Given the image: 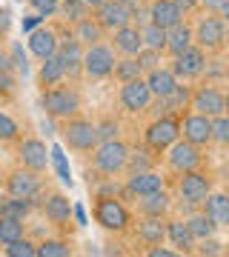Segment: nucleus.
<instances>
[{"label": "nucleus", "instance_id": "0eeeda50", "mask_svg": "<svg viewBox=\"0 0 229 257\" xmlns=\"http://www.w3.org/2000/svg\"><path fill=\"white\" fill-rule=\"evenodd\" d=\"M198 20L192 23L195 32V46H201L206 55H220L223 43H226V20L218 12H203L198 9Z\"/></svg>", "mask_w": 229, "mask_h": 257}, {"label": "nucleus", "instance_id": "a878e982", "mask_svg": "<svg viewBox=\"0 0 229 257\" xmlns=\"http://www.w3.org/2000/svg\"><path fill=\"white\" fill-rule=\"evenodd\" d=\"M161 163V155L152 152L146 143H140V146H129V160H126V175H135V172H149V169H155Z\"/></svg>", "mask_w": 229, "mask_h": 257}, {"label": "nucleus", "instance_id": "423d86ee", "mask_svg": "<svg viewBox=\"0 0 229 257\" xmlns=\"http://www.w3.org/2000/svg\"><path fill=\"white\" fill-rule=\"evenodd\" d=\"M129 160V143L123 138L101 140L92 152V169L106 177H123Z\"/></svg>", "mask_w": 229, "mask_h": 257}, {"label": "nucleus", "instance_id": "bb28decb", "mask_svg": "<svg viewBox=\"0 0 229 257\" xmlns=\"http://www.w3.org/2000/svg\"><path fill=\"white\" fill-rule=\"evenodd\" d=\"M195 43V32H192V23L189 20H181L178 26L166 29V55L175 57L181 55L183 49H189Z\"/></svg>", "mask_w": 229, "mask_h": 257}, {"label": "nucleus", "instance_id": "5701e85b", "mask_svg": "<svg viewBox=\"0 0 229 257\" xmlns=\"http://www.w3.org/2000/svg\"><path fill=\"white\" fill-rule=\"evenodd\" d=\"M166 243H172L181 254H195L198 240H195L186 217H166Z\"/></svg>", "mask_w": 229, "mask_h": 257}, {"label": "nucleus", "instance_id": "c756f323", "mask_svg": "<svg viewBox=\"0 0 229 257\" xmlns=\"http://www.w3.org/2000/svg\"><path fill=\"white\" fill-rule=\"evenodd\" d=\"M72 32H74V37L81 40L83 46H92V43H101V40H109V32L98 23V20L92 18H83L81 23H74L72 26Z\"/></svg>", "mask_w": 229, "mask_h": 257}, {"label": "nucleus", "instance_id": "cd10ccee", "mask_svg": "<svg viewBox=\"0 0 229 257\" xmlns=\"http://www.w3.org/2000/svg\"><path fill=\"white\" fill-rule=\"evenodd\" d=\"M201 209L209 214L218 229H229V194L226 192H209V197L203 200Z\"/></svg>", "mask_w": 229, "mask_h": 257}, {"label": "nucleus", "instance_id": "bf43d9fd", "mask_svg": "<svg viewBox=\"0 0 229 257\" xmlns=\"http://www.w3.org/2000/svg\"><path fill=\"white\" fill-rule=\"evenodd\" d=\"M226 175H229V169H226Z\"/></svg>", "mask_w": 229, "mask_h": 257}, {"label": "nucleus", "instance_id": "79ce46f5", "mask_svg": "<svg viewBox=\"0 0 229 257\" xmlns=\"http://www.w3.org/2000/svg\"><path fill=\"white\" fill-rule=\"evenodd\" d=\"M26 3L37 18H55L57 6H60V0H26Z\"/></svg>", "mask_w": 229, "mask_h": 257}, {"label": "nucleus", "instance_id": "2f4dec72", "mask_svg": "<svg viewBox=\"0 0 229 257\" xmlns=\"http://www.w3.org/2000/svg\"><path fill=\"white\" fill-rule=\"evenodd\" d=\"M74 246L69 237H43L37 243V257H72Z\"/></svg>", "mask_w": 229, "mask_h": 257}, {"label": "nucleus", "instance_id": "7ed1b4c3", "mask_svg": "<svg viewBox=\"0 0 229 257\" xmlns=\"http://www.w3.org/2000/svg\"><path fill=\"white\" fill-rule=\"evenodd\" d=\"M3 192L6 194H15V197H23V200H32L35 209H40V203L46 200V194L52 192L46 186V177L26 169V166H15L6 172V180H3Z\"/></svg>", "mask_w": 229, "mask_h": 257}, {"label": "nucleus", "instance_id": "f704fd0d", "mask_svg": "<svg viewBox=\"0 0 229 257\" xmlns=\"http://www.w3.org/2000/svg\"><path fill=\"white\" fill-rule=\"evenodd\" d=\"M140 37H143V46L149 49H158V52H164L166 55V29L146 20V23H140Z\"/></svg>", "mask_w": 229, "mask_h": 257}, {"label": "nucleus", "instance_id": "7c9ffc66", "mask_svg": "<svg viewBox=\"0 0 229 257\" xmlns=\"http://www.w3.org/2000/svg\"><path fill=\"white\" fill-rule=\"evenodd\" d=\"M32 200H23V197H15V194H0V217H18V220H29L32 214Z\"/></svg>", "mask_w": 229, "mask_h": 257}, {"label": "nucleus", "instance_id": "b1692460", "mask_svg": "<svg viewBox=\"0 0 229 257\" xmlns=\"http://www.w3.org/2000/svg\"><path fill=\"white\" fill-rule=\"evenodd\" d=\"M132 203H135L137 214H146V217H169V211H172V197H169L166 189L143 194V197H135Z\"/></svg>", "mask_w": 229, "mask_h": 257}, {"label": "nucleus", "instance_id": "2eb2a0df", "mask_svg": "<svg viewBox=\"0 0 229 257\" xmlns=\"http://www.w3.org/2000/svg\"><path fill=\"white\" fill-rule=\"evenodd\" d=\"M92 18L112 35L115 29H123L132 23V9H129L123 0H98L92 6Z\"/></svg>", "mask_w": 229, "mask_h": 257}, {"label": "nucleus", "instance_id": "72a5a7b5", "mask_svg": "<svg viewBox=\"0 0 229 257\" xmlns=\"http://www.w3.org/2000/svg\"><path fill=\"white\" fill-rule=\"evenodd\" d=\"M186 223H189V229H192L195 240H203V237H212L215 231H218V226L212 223V217L206 214L203 209H195L186 214Z\"/></svg>", "mask_w": 229, "mask_h": 257}, {"label": "nucleus", "instance_id": "f3484780", "mask_svg": "<svg viewBox=\"0 0 229 257\" xmlns=\"http://www.w3.org/2000/svg\"><path fill=\"white\" fill-rule=\"evenodd\" d=\"M40 211H43V217L55 229H69L72 231V200H69V194L57 192V189H52V192L46 194V200L40 203Z\"/></svg>", "mask_w": 229, "mask_h": 257}, {"label": "nucleus", "instance_id": "ddd939ff", "mask_svg": "<svg viewBox=\"0 0 229 257\" xmlns=\"http://www.w3.org/2000/svg\"><path fill=\"white\" fill-rule=\"evenodd\" d=\"M15 157H18L20 166H26V169H32L37 175H46L52 155H49V149H46V143L40 138H20L15 143Z\"/></svg>", "mask_w": 229, "mask_h": 257}, {"label": "nucleus", "instance_id": "412c9836", "mask_svg": "<svg viewBox=\"0 0 229 257\" xmlns=\"http://www.w3.org/2000/svg\"><path fill=\"white\" fill-rule=\"evenodd\" d=\"M109 43L115 49V55L118 57H135L140 49H143V37H140V26L135 23H129L123 29H115L109 35Z\"/></svg>", "mask_w": 229, "mask_h": 257}, {"label": "nucleus", "instance_id": "13d9d810", "mask_svg": "<svg viewBox=\"0 0 229 257\" xmlns=\"http://www.w3.org/2000/svg\"><path fill=\"white\" fill-rule=\"evenodd\" d=\"M226 180H229V177H226ZM226 194H229V183H226Z\"/></svg>", "mask_w": 229, "mask_h": 257}, {"label": "nucleus", "instance_id": "49530a36", "mask_svg": "<svg viewBox=\"0 0 229 257\" xmlns=\"http://www.w3.org/2000/svg\"><path fill=\"white\" fill-rule=\"evenodd\" d=\"M12 60H15V69H18V72H23L26 74L29 72V63H26V55H23V49L18 46V43H15V46H12Z\"/></svg>", "mask_w": 229, "mask_h": 257}, {"label": "nucleus", "instance_id": "4468645a", "mask_svg": "<svg viewBox=\"0 0 229 257\" xmlns=\"http://www.w3.org/2000/svg\"><path fill=\"white\" fill-rule=\"evenodd\" d=\"M192 111H201L206 117H218L226 111V94L215 83H198L192 86Z\"/></svg>", "mask_w": 229, "mask_h": 257}, {"label": "nucleus", "instance_id": "dca6fc26", "mask_svg": "<svg viewBox=\"0 0 229 257\" xmlns=\"http://www.w3.org/2000/svg\"><path fill=\"white\" fill-rule=\"evenodd\" d=\"M169 180H166L158 169H149V172H135V175L123 177V200H135V197H143V194L161 192L166 189Z\"/></svg>", "mask_w": 229, "mask_h": 257}, {"label": "nucleus", "instance_id": "3c124183", "mask_svg": "<svg viewBox=\"0 0 229 257\" xmlns=\"http://www.w3.org/2000/svg\"><path fill=\"white\" fill-rule=\"evenodd\" d=\"M218 15H220V18H223V20L229 23V0H223V6L218 9Z\"/></svg>", "mask_w": 229, "mask_h": 257}, {"label": "nucleus", "instance_id": "a18cd8bd", "mask_svg": "<svg viewBox=\"0 0 229 257\" xmlns=\"http://www.w3.org/2000/svg\"><path fill=\"white\" fill-rule=\"evenodd\" d=\"M143 254H146V257H178L181 251H178V248H164V243H161V246L143 248Z\"/></svg>", "mask_w": 229, "mask_h": 257}, {"label": "nucleus", "instance_id": "8fccbe9b", "mask_svg": "<svg viewBox=\"0 0 229 257\" xmlns=\"http://www.w3.org/2000/svg\"><path fill=\"white\" fill-rule=\"evenodd\" d=\"M223 6V0H201V9L203 12H218Z\"/></svg>", "mask_w": 229, "mask_h": 257}, {"label": "nucleus", "instance_id": "473e14b6", "mask_svg": "<svg viewBox=\"0 0 229 257\" xmlns=\"http://www.w3.org/2000/svg\"><path fill=\"white\" fill-rule=\"evenodd\" d=\"M57 15L63 23L74 26V23H81L83 18H89L92 15V6L86 0H60V6H57Z\"/></svg>", "mask_w": 229, "mask_h": 257}, {"label": "nucleus", "instance_id": "09e8293b", "mask_svg": "<svg viewBox=\"0 0 229 257\" xmlns=\"http://www.w3.org/2000/svg\"><path fill=\"white\" fill-rule=\"evenodd\" d=\"M175 3H178L186 15H195V12L201 9V0H175Z\"/></svg>", "mask_w": 229, "mask_h": 257}, {"label": "nucleus", "instance_id": "a19ab883", "mask_svg": "<svg viewBox=\"0 0 229 257\" xmlns=\"http://www.w3.org/2000/svg\"><path fill=\"white\" fill-rule=\"evenodd\" d=\"M135 57H137V63H140V69H143V74L152 72V69H158V66H164V52H158V49L143 46Z\"/></svg>", "mask_w": 229, "mask_h": 257}, {"label": "nucleus", "instance_id": "ea45409f", "mask_svg": "<svg viewBox=\"0 0 229 257\" xmlns=\"http://www.w3.org/2000/svg\"><path fill=\"white\" fill-rule=\"evenodd\" d=\"M212 143L229 149V111H223V114H218V117H212Z\"/></svg>", "mask_w": 229, "mask_h": 257}, {"label": "nucleus", "instance_id": "c03bdc74", "mask_svg": "<svg viewBox=\"0 0 229 257\" xmlns=\"http://www.w3.org/2000/svg\"><path fill=\"white\" fill-rule=\"evenodd\" d=\"M226 248H223V243L220 240H215V234L212 237H203V240H198V246H195V254H223Z\"/></svg>", "mask_w": 229, "mask_h": 257}, {"label": "nucleus", "instance_id": "a211bd4d", "mask_svg": "<svg viewBox=\"0 0 229 257\" xmlns=\"http://www.w3.org/2000/svg\"><path fill=\"white\" fill-rule=\"evenodd\" d=\"M181 138L201 149H209L212 146V117L189 109L181 117Z\"/></svg>", "mask_w": 229, "mask_h": 257}, {"label": "nucleus", "instance_id": "39448f33", "mask_svg": "<svg viewBox=\"0 0 229 257\" xmlns=\"http://www.w3.org/2000/svg\"><path fill=\"white\" fill-rule=\"evenodd\" d=\"M175 192H178V203L181 209H201L203 200L212 192V175L203 169H192V172H181L175 175Z\"/></svg>", "mask_w": 229, "mask_h": 257}, {"label": "nucleus", "instance_id": "393cba45", "mask_svg": "<svg viewBox=\"0 0 229 257\" xmlns=\"http://www.w3.org/2000/svg\"><path fill=\"white\" fill-rule=\"evenodd\" d=\"M35 80H37V89H40V92H43V89H52V86H57V83H63V80H66L63 60H60L57 55H52V57H46V60H40Z\"/></svg>", "mask_w": 229, "mask_h": 257}, {"label": "nucleus", "instance_id": "20e7f679", "mask_svg": "<svg viewBox=\"0 0 229 257\" xmlns=\"http://www.w3.org/2000/svg\"><path fill=\"white\" fill-rule=\"evenodd\" d=\"M57 132H60V140H63L72 152H78V155H92L95 146L101 143V135H98L95 120L83 117V111L74 114V117L57 120Z\"/></svg>", "mask_w": 229, "mask_h": 257}, {"label": "nucleus", "instance_id": "4c0bfd02", "mask_svg": "<svg viewBox=\"0 0 229 257\" xmlns=\"http://www.w3.org/2000/svg\"><path fill=\"white\" fill-rule=\"evenodd\" d=\"M20 138H23V128H20V123L12 117L9 111L0 109V143H6V146H15Z\"/></svg>", "mask_w": 229, "mask_h": 257}, {"label": "nucleus", "instance_id": "6ab92c4d", "mask_svg": "<svg viewBox=\"0 0 229 257\" xmlns=\"http://www.w3.org/2000/svg\"><path fill=\"white\" fill-rule=\"evenodd\" d=\"M129 234H132L143 248L161 246V243H166V217H146V214H137V220L132 223V231H129Z\"/></svg>", "mask_w": 229, "mask_h": 257}, {"label": "nucleus", "instance_id": "58836bf2", "mask_svg": "<svg viewBox=\"0 0 229 257\" xmlns=\"http://www.w3.org/2000/svg\"><path fill=\"white\" fill-rule=\"evenodd\" d=\"M3 254L6 257H37V240L20 237L15 243H6L3 246Z\"/></svg>", "mask_w": 229, "mask_h": 257}, {"label": "nucleus", "instance_id": "de8ad7c7", "mask_svg": "<svg viewBox=\"0 0 229 257\" xmlns=\"http://www.w3.org/2000/svg\"><path fill=\"white\" fill-rule=\"evenodd\" d=\"M15 92V74L0 72V94H12Z\"/></svg>", "mask_w": 229, "mask_h": 257}, {"label": "nucleus", "instance_id": "5fc2aeb1", "mask_svg": "<svg viewBox=\"0 0 229 257\" xmlns=\"http://www.w3.org/2000/svg\"><path fill=\"white\" fill-rule=\"evenodd\" d=\"M223 94H226V111H229V89H226V92H223Z\"/></svg>", "mask_w": 229, "mask_h": 257}, {"label": "nucleus", "instance_id": "864d4df0", "mask_svg": "<svg viewBox=\"0 0 229 257\" xmlns=\"http://www.w3.org/2000/svg\"><path fill=\"white\" fill-rule=\"evenodd\" d=\"M3 180H6V172L0 169V192H3Z\"/></svg>", "mask_w": 229, "mask_h": 257}, {"label": "nucleus", "instance_id": "f03ea898", "mask_svg": "<svg viewBox=\"0 0 229 257\" xmlns=\"http://www.w3.org/2000/svg\"><path fill=\"white\" fill-rule=\"evenodd\" d=\"M40 109L49 114L52 120H66L74 117L83 111V94L78 89V83H57L52 89H43L40 92Z\"/></svg>", "mask_w": 229, "mask_h": 257}, {"label": "nucleus", "instance_id": "e433bc0d", "mask_svg": "<svg viewBox=\"0 0 229 257\" xmlns=\"http://www.w3.org/2000/svg\"><path fill=\"white\" fill-rule=\"evenodd\" d=\"M26 237V220L18 217H0V246L15 243V240Z\"/></svg>", "mask_w": 229, "mask_h": 257}, {"label": "nucleus", "instance_id": "6e6d98bb", "mask_svg": "<svg viewBox=\"0 0 229 257\" xmlns=\"http://www.w3.org/2000/svg\"><path fill=\"white\" fill-rule=\"evenodd\" d=\"M86 3H89V6H95V3H98V0H86Z\"/></svg>", "mask_w": 229, "mask_h": 257}, {"label": "nucleus", "instance_id": "1a4fd4ad", "mask_svg": "<svg viewBox=\"0 0 229 257\" xmlns=\"http://www.w3.org/2000/svg\"><path fill=\"white\" fill-rule=\"evenodd\" d=\"M164 163L172 175H181V172H192V169H203L206 166V149L195 146L189 140L178 138L172 146L164 152Z\"/></svg>", "mask_w": 229, "mask_h": 257}, {"label": "nucleus", "instance_id": "603ef678", "mask_svg": "<svg viewBox=\"0 0 229 257\" xmlns=\"http://www.w3.org/2000/svg\"><path fill=\"white\" fill-rule=\"evenodd\" d=\"M223 52H229V23H226V43H223Z\"/></svg>", "mask_w": 229, "mask_h": 257}, {"label": "nucleus", "instance_id": "4be33fe9", "mask_svg": "<svg viewBox=\"0 0 229 257\" xmlns=\"http://www.w3.org/2000/svg\"><path fill=\"white\" fill-rule=\"evenodd\" d=\"M146 12H149V20L158 23V26H164V29H172V26H178L181 20L192 18V15H186L175 0H149Z\"/></svg>", "mask_w": 229, "mask_h": 257}, {"label": "nucleus", "instance_id": "aec40b11", "mask_svg": "<svg viewBox=\"0 0 229 257\" xmlns=\"http://www.w3.org/2000/svg\"><path fill=\"white\" fill-rule=\"evenodd\" d=\"M29 46V55L37 57V60H46V57L57 55V46H60V35H57L55 23H46V26L35 29L26 40Z\"/></svg>", "mask_w": 229, "mask_h": 257}, {"label": "nucleus", "instance_id": "9b49d317", "mask_svg": "<svg viewBox=\"0 0 229 257\" xmlns=\"http://www.w3.org/2000/svg\"><path fill=\"white\" fill-rule=\"evenodd\" d=\"M155 100V94L149 89L146 77H135V80H126L120 83L118 89V106L126 114H146L149 103Z\"/></svg>", "mask_w": 229, "mask_h": 257}, {"label": "nucleus", "instance_id": "c9c22d12", "mask_svg": "<svg viewBox=\"0 0 229 257\" xmlns=\"http://www.w3.org/2000/svg\"><path fill=\"white\" fill-rule=\"evenodd\" d=\"M112 77L118 83H126V80H135V77H143V69L137 63V57H118L115 69H112Z\"/></svg>", "mask_w": 229, "mask_h": 257}, {"label": "nucleus", "instance_id": "f8f14e48", "mask_svg": "<svg viewBox=\"0 0 229 257\" xmlns=\"http://www.w3.org/2000/svg\"><path fill=\"white\" fill-rule=\"evenodd\" d=\"M169 69L175 72V77L183 83H195V80H203V72H206V52L201 46H189L183 49L181 55H175L169 60Z\"/></svg>", "mask_w": 229, "mask_h": 257}, {"label": "nucleus", "instance_id": "c85d7f7f", "mask_svg": "<svg viewBox=\"0 0 229 257\" xmlns=\"http://www.w3.org/2000/svg\"><path fill=\"white\" fill-rule=\"evenodd\" d=\"M146 77V83H149V89H152V94L155 97H166V94L172 92L175 86H178V77H175V72L169 69V66H158V69H152V72H146L143 74Z\"/></svg>", "mask_w": 229, "mask_h": 257}, {"label": "nucleus", "instance_id": "9d476101", "mask_svg": "<svg viewBox=\"0 0 229 257\" xmlns=\"http://www.w3.org/2000/svg\"><path fill=\"white\" fill-rule=\"evenodd\" d=\"M115 60H118V55H115L109 40L92 43L83 52V77L86 80H106V77H112Z\"/></svg>", "mask_w": 229, "mask_h": 257}, {"label": "nucleus", "instance_id": "37998d69", "mask_svg": "<svg viewBox=\"0 0 229 257\" xmlns=\"http://www.w3.org/2000/svg\"><path fill=\"white\" fill-rule=\"evenodd\" d=\"M95 126H98V135H101V140L120 138V123H118L115 117H101V120H95Z\"/></svg>", "mask_w": 229, "mask_h": 257}, {"label": "nucleus", "instance_id": "6e6552de", "mask_svg": "<svg viewBox=\"0 0 229 257\" xmlns=\"http://www.w3.org/2000/svg\"><path fill=\"white\" fill-rule=\"evenodd\" d=\"M181 138V117L178 114H161V117H149V123L143 126V143L152 152L164 157V152Z\"/></svg>", "mask_w": 229, "mask_h": 257}, {"label": "nucleus", "instance_id": "4d7b16f0", "mask_svg": "<svg viewBox=\"0 0 229 257\" xmlns=\"http://www.w3.org/2000/svg\"><path fill=\"white\" fill-rule=\"evenodd\" d=\"M223 248H226V251H229V240H226V246H223Z\"/></svg>", "mask_w": 229, "mask_h": 257}, {"label": "nucleus", "instance_id": "f257e3e1", "mask_svg": "<svg viewBox=\"0 0 229 257\" xmlns=\"http://www.w3.org/2000/svg\"><path fill=\"white\" fill-rule=\"evenodd\" d=\"M92 217L109 234H129L132 223H135V214L120 194H95L92 197Z\"/></svg>", "mask_w": 229, "mask_h": 257}]
</instances>
